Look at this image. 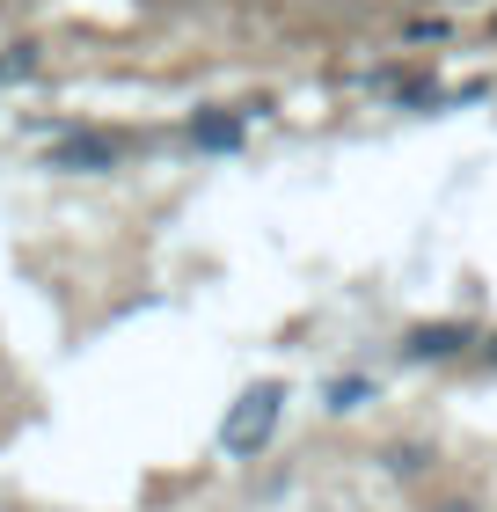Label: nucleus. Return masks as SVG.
I'll use <instances>...</instances> for the list:
<instances>
[{
	"instance_id": "nucleus-1",
	"label": "nucleus",
	"mask_w": 497,
	"mask_h": 512,
	"mask_svg": "<svg viewBox=\"0 0 497 512\" xmlns=\"http://www.w3.org/2000/svg\"><path fill=\"white\" fill-rule=\"evenodd\" d=\"M278 410H286V388H278V381L242 388V403H227L220 447H227V454H264V439L278 432Z\"/></svg>"
},
{
	"instance_id": "nucleus-2",
	"label": "nucleus",
	"mask_w": 497,
	"mask_h": 512,
	"mask_svg": "<svg viewBox=\"0 0 497 512\" xmlns=\"http://www.w3.org/2000/svg\"><path fill=\"white\" fill-rule=\"evenodd\" d=\"M117 161H125V139H110V132H59L52 139V169L96 176V169H117Z\"/></svg>"
},
{
	"instance_id": "nucleus-3",
	"label": "nucleus",
	"mask_w": 497,
	"mask_h": 512,
	"mask_svg": "<svg viewBox=\"0 0 497 512\" xmlns=\"http://www.w3.org/2000/svg\"><path fill=\"white\" fill-rule=\"evenodd\" d=\"M468 330H454V322H424V330H410V352L417 359H446V352H461Z\"/></svg>"
},
{
	"instance_id": "nucleus-4",
	"label": "nucleus",
	"mask_w": 497,
	"mask_h": 512,
	"mask_svg": "<svg viewBox=\"0 0 497 512\" xmlns=\"http://www.w3.org/2000/svg\"><path fill=\"white\" fill-rule=\"evenodd\" d=\"M191 132H198V147H234V139H242V125H234V118H198Z\"/></svg>"
},
{
	"instance_id": "nucleus-5",
	"label": "nucleus",
	"mask_w": 497,
	"mask_h": 512,
	"mask_svg": "<svg viewBox=\"0 0 497 512\" xmlns=\"http://www.w3.org/2000/svg\"><path fill=\"white\" fill-rule=\"evenodd\" d=\"M366 395H373V381H359V374H351V381H329V410H359Z\"/></svg>"
},
{
	"instance_id": "nucleus-6",
	"label": "nucleus",
	"mask_w": 497,
	"mask_h": 512,
	"mask_svg": "<svg viewBox=\"0 0 497 512\" xmlns=\"http://www.w3.org/2000/svg\"><path fill=\"white\" fill-rule=\"evenodd\" d=\"M490 359H497V344H490Z\"/></svg>"
}]
</instances>
